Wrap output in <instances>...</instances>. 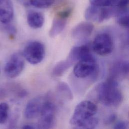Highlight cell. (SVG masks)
Here are the masks:
<instances>
[{
    "mask_svg": "<svg viewBox=\"0 0 129 129\" xmlns=\"http://www.w3.org/2000/svg\"><path fill=\"white\" fill-rule=\"evenodd\" d=\"M96 94L99 101L107 107H118L123 101L118 81L109 77L98 86Z\"/></svg>",
    "mask_w": 129,
    "mask_h": 129,
    "instance_id": "1",
    "label": "cell"
},
{
    "mask_svg": "<svg viewBox=\"0 0 129 129\" xmlns=\"http://www.w3.org/2000/svg\"><path fill=\"white\" fill-rule=\"evenodd\" d=\"M98 111L97 106L90 101H83L75 107L70 120V124L75 129L94 117Z\"/></svg>",
    "mask_w": 129,
    "mask_h": 129,
    "instance_id": "2",
    "label": "cell"
},
{
    "mask_svg": "<svg viewBox=\"0 0 129 129\" xmlns=\"http://www.w3.org/2000/svg\"><path fill=\"white\" fill-rule=\"evenodd\" d=\"M99 67L95 58L91 53L79 60L74 67L73 74L77 78L95 77L98 75Z\"/></svg>",
    "mask_w": 129,
    "mask_h": 129,
    "instance_id": "3",
    "label": "cell"
},
{
    "mask_svg": "<svg viewBox=\"0 0 129 129\" xmlns=\"http://www.w3.org/2000/svg\"><path fill=\"white\" fill-rule=\"evenodd\" d=\"M116 15L117 11L115 8H107L94 5L89 6L84 12L86 20L97 23L103 22Z\"/></svg>",
    "mask_w": 129,
    "mask_h": 129,
    "instance_id": "4",
    "label": "cell"
},
{
    "mask_svg": "<svg viewBox=\"0 0 129 129\" xmlns=\"http://www.w3.org/2000/svg\"><path fill=\"white\" fill-rule=\"evenodd\" d=\"M45 50L44 45L39 41H32L25 46L23 56L31 64L41 63L45 56Z\"/></svg>",
    "mask_w": 129,
    "mask_h": 129,
    "instance_id": "5",
    "label": "cell"
},
{
    "mask_svg": "<svg viewBox=\"0 0 129 129\" xmlns=\"http://www.w3.org/2000/svg\"><path fill=\"white\" fill-rule=\"evenodd\" d=\"M56 106L50 100L47 99L45 102L38 121L37 128L39 129H51L55 123Z\"/></svg>",
    "mask_w": 129,
    "mask_h": 129,
    "instance_id": "6",
    "label": "cell"
},
{
    "mask_svg": "<svg viewBox=\"0 0 129 129\" xmlns=\"http://www.w3.org/2000/svg\"><path fill=\"white\" fill-rule=\"evenodd\" d=\"M24 66L23 56L20 53H15L11 55L5 64V73L9 78L17 77L23 71Z\"/></svg>",
    "mask_w": 129,
    "mask_h": 129,
    "instance_id": "7",
    "label": "cell"
},
{
    "mask_svg": "<svg viewBox=\"0 0 129 129\" xmlns=\"http://www.w3.org/2000/svg\"><path fill=\"white\" fill-rule=\"evenodd\" d=\"M93 51L98 55L106 56L112 53L113 50V41L108 34H99L95 37L92 45Z\"/></svg>",
    "mask_w": 129,
    "mask_h": 129,
    "instance_id": "8",
    "label": "cell"
},
{
    "mask_svg": "<svg viewBox=\"0 0 129 129\" xmlns=\"http://www.w3.org/2000/svg\"><path fill=\"white\" fill-rule=\"evenodd\" d=\"M47 99L46 96H40L31 100L27 103L25 109V118L28 119H33L39 116Z\"/></svg>",
    "mask_w": 129,
    "mask_h": 129,
    "instance_id": "9",
    "label": "cell"
},
{
    "mask_svg": "<svg viewBox=\"0 0 129 129\" xmlns=\"http://www.w3.org/2000/svg\"><path fill=\"white\" fill-rule=\"evenodd\" d=\"M94 30L93 25L87 22H83L76 25L72 30L71 36L76 40H84L89 37Z\"/></svg>",
    "mask_w": 129,
    "mask_h": 129,
    "instance_id": "10",
    "label": "cell"
},
{
    "mask_svg": "<svg viewBox=\"0 0 129 129\" xmlns=\"http://www.w3.org/2000/svg\"><path fill=\"white\" fill-rule=\"evenodd\" d=\"M129 62L127 61L121 60L116 62L113 65L109 78L117 81L128 76Z\"/></svg>",
    "mask_w": 129,
    "mask_h": 129,
    "instance_id": "11",
    "label": "cell"
},
{
    "mask_svg": "<svg viewBox=\"0 0 129 129\" xmlns=\"http://www.w3.org/2000/svg\"><path fill=\"white\" fill-rule=\"evenodd\" d=\"M14 11L11 0H0V22L8 24L12 20Z\"/></svg>",
    "mask_w": 129,
    "mask_h": 129,
    "instance_id": "12",
    "label": "cell"
},
{
    "mask_svg": "<svg viewBox=\"0 0 129 129\" xmlns=\"http://www.w3.org/2000/svg\"><path fill=\"white\" fill-rule=\"evenodd\" d=\"M27 23L29 26L35 29L41 28L44 23L43 15L39 12L32 11L27 15Z\"/></svg>",
    "mask_w": 129,
    "mask_h": 129,
    "instance_id": "13",
    "label": "cell"
},
{
    "mask_svg": "<svg viewBox=\"0 0 129 129\" xmlns=\"http://www.w3.org/2000/svg\"><path fill=\"white\" fill-rule=\"evenodd\" d=\"M67 19L56 15L53 19L52 26L49 31V36L50 37H54L63 31L66 24Z\"/></svg>",
    "mask_w": 129,
    "mask_h": 129,
    "instance_id": "14",
    "label": "cell"
},
{
    "mask_svg": "<svg viewBox=\"0 0 129 129\" xmlns=\"http://www.w3.org/2000/svg\"><path fill=\"white\" fill-rule=\"evenodd\" d=\"M71 66V64L65 59L55 65L52 70V75L55 77H60Z\"/></svg>",
    "mask_w": 129,
    "mask_h": 129,
    "instance_id": "15",
    "label": "cell"
},
{
    "mask_svg": "<svg viewBox=\"0 0 129 129\" xmlns=\"http://www.w3.org/2000/svg\"><path fill=\"white\" fill-rule=\"evenodd\" d=\"M57 89L58 92L67 100H72L73 99L72 92L69 86L66 83L63 82H60L58 84Z\"/></svg>",
    "mask_w": 129,
    "mask_h": 129,
    "instance_id": "16",
    "label": "cell"
},
{
    "mask_svg": "<svg viewBox=\"0 0 129 129\" xmlns=\"http://www.w3.org/2000/svg\"><path fill=\"white\" fill-rule=\"evenodd\" d=\"M56 0H29L30 4L34 7L44 9L50 7L53 5Z\"/></svg>",
    "mask_w": 129,
    "mask_h": 129,
    "instance_id": "17",
    "label": "cell"
},
{
    "mask_svg": "<svg viewBox=\"0 0 129 129\" xmlns=\"http://www.w3.org/2000/svg\"><path fill=\"white\" fill-rule=\"evenodd\" d=\"M9 105L5 102L0 103V124H5L8 118Z\"/></svg>",
    "mask_w": 129,
    "mask_h": 129,
    "instance_id": "18",
    "label": "cell"
},
{
    "mask_svg": "<svg viewBox=\"0 0 129 129\" xmlns=\"http://www.w3.org/2000/svg\"><path fill=\"white\" fill-rule=\"evenodd\" d=\"M119 0H89L92 5L107 7L115 6Z\"/></svg>",
    "mask_w": 129,
    "mask_h": 129,
    "instance_id": "19",
    "label": "cell"
},
{
    "mask_svg": "<svg viewBox=\"0 0 129 129\" xmlns=\"http://www.w3.org/2000/svg\"><path fill=\"white\" fill-rule=\"evenodd\" d=\"M117 18V23L121 26L125 28L129 27V14L128 12L118 15Z\"/></svg>",
    "mask_w": 129,
    "mask_h": 129,
    "instance_id": "20",
    "label": "cell"
},
{
    "mask_svg": "<svg viewBox=\"0 0 129 129\" xmlns=\"http://www.w3.org/2000/svg\"><path fill=\"white\" fill-rule=\"evenodd\" d=\"M128 126V124L126 121H119L115 125L114 128L117 129H127Z\"/></svg>",
    "mask_w": 129,
    "mask_h": 129,
    "instance_id": "21",
    "label": "cell"
},
{
    "mask_svg": "<svg viewBox=\"0 0 129 129\" xmlns=\"http://www.w3.org/2000/svg\"><path fill=\"white\" fill-rule=\"evenodd\" d=\"M117 119V116L115 114H113L110 115L106 120L105 123L107 125L111 124L115 122V121Z\"/></svg>",
    "mask_w": 129,
    "mask_h": 129,
    "instance_id": "22",
    "label": "cell"
},
{
    "mask_svg": "<svg viewBox=\"0 0 129 129\" xmlns=\"http://www.w3.org/2000/svg\"><path fill=\"white\" fill-rule=\"evenodd\" d=\"M22 128L24 129H35V127H33V126H32L31 125H26L24 126Z\"/></svg>",
    "mask_w": 129,
    "mask_h": 129,
    "instance_id": "23",
    "label": "cell"
}]
</instances>
